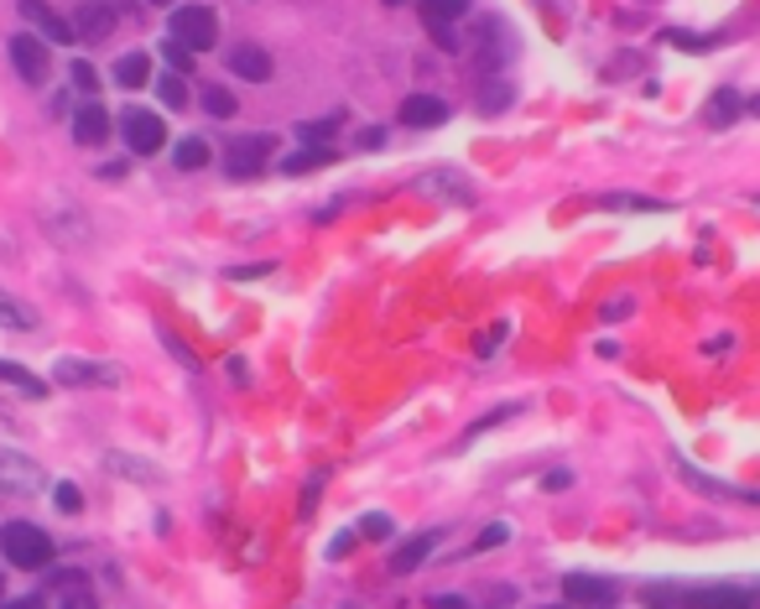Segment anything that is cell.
<instances>
[{
    "label": "cell",
    "mask_w": 760,
    "mask_h": 609,
    "mask_svg": "<svg viewBox=\"0 0 760 609\" xmlns=\"http://www.w3.org/2000/svg\"><path fill=\"white\" fill-rule=\"evenodd\" d=\"M0 552L11 568H22V573H37V568H48L52 562V537L42 526H32V521H11L5 532H0Z\"/></svg>",
    "instance_id": "cell-1"
},
{
    "label": "cell",
    "mask_w": 760,
    "mask_h": 609,
    "mask_svg": "<svg viewBox=\"0 0 760 609\" xmlns=\"http://www.w3.org/2000/svg\"><path fill=\"white\" fill-rule=\"evenodd\" d=\"M37 219H42V230H48L52 245H63V251H84V245H89V219L73 209L69 198H58V193L42 198V204H37Z\"/></svg>",
    "instance_id": "cell-2"
},
{
    "label": "cell",
    "mask_w": 760,
    "mask_h": 609,
    "mask_svg": "<svg viewBox=\"0 0 760 609\" xmlns=\"http://www.w3.org/2000/svg\"><path fill=\"white\" fill-rule=\"evenodd\" d=\"M167 37L188 52H204V47L219 42V16L209 5H172V22H167Z\"/></svg>",
    "instance_id": "cell-3"
},
{
    "label": "cell",
    "mask_w": 760,
    "mask_h": 609,
    "mask_svg": "<svg viewBox=\"0 0 760 609\" xmlns=\"http://www.w3.org/2000/svg\"><path fill=\"white\" fill-rule=\"evenodd\" d=\"M469 52H475L479 73H485V78H495V73L511 63V32H505V22L485 16L479 26H469Z\"/></svg>",
    "instance_id": "cell-4"
},
{
    "label": "cell",
    "mask_w": 760,
    "mask_h": 609,
    "mask_svg": "<svg viewBox=\"0 0 760 609\" xmlns=\"http://www.w3.org/2000/svg\"><path fill=\"white\" fill-rule=\"evenodd\" d=\"M52 380H58V386H120L125 375H120V365H110V360L63 354V360H52Z\"/></svg>",
    "instance_id": "cell-5"
},
{
    "label": "cell",
    "mask_w": 760,
    "mask_h": 609,
    "mask_svg": "<svg viewBox=\"0 0 760 609\" xmlns=\"http://www.w3.org/2000/svg\"><path fill=\"white\" fill-rule=\"evenodd\" d=\"M417 187L432 193V198H443V204H458V209H469V204L479 198L475 178H469L464 167H428V172L417 178Z\"/></svg>",
    "instance_id": "cell-6"
},
{
    "label": "cell",
    "mask_w": 760,
    "mask_h": 609,
    "mask_svg": "<svg viewBox=\"0 0 760 609\" xmlns=\"http://www.w3.org/2000/svg\"><path fill=\"white\" fill-rule=\"evenodd\" d=\"M120 136L131 146V157H157L167 146V125H162V115H151V110H125V115H120Z\"/></svg>",
    "instance_id": "cell-7"
},
{
    "label": "cell",
    "mask_w": 760,
    "mask_h": 609,
    "mask_svg": "<svg viewBox=\"0 0 760 609\" xmlns=\"http://www.w3.org/2000/svg\"><path fill=\"white\" fill-rule=\"evenodd\" d=\"M271 151H277V136H240V141L224 146V157H219V162H224L230 178H256Z\"/></svg>",
    "instance_id": "cell-8"
},
{
    "label": "cell",
    "mask_w": 760,
    "mask_h": 609,
    "mask_svg": "<svg viewBox=\"0 0 760 609\" xmlns=\"http://www.w3.org/2000/svg\"><path fill=\"white\" fill-rule=\"evenodd\" d=\"M563 599H568V609H615L620 588L610 578H594V573H568L563 578Z\"/></svg>",
    "instance_id": "cell-9"
},
{
    "label": "cell",
    "mask_w": 760,
    "mask_h": 609,
    "mask_svg": "<svg viewBox=\"0 0 760 609\" xmlns=\"http://www.w3.org/2000/svg\"><path fill=\"white\" fill-rule=\"evenodd\" d=\"M5 52H11V69L22 73V84H48V69H52V52L42 42H37V37H32V32H16V37H11V47H5Z\"/></svg>",
    "instance_id": "cell-10"
},
{
    "label": "cell",
    "mask_w": 760,
    "mask_h": 609,
    "mask_svg": "<svg viewBox=\"0 0 760 609\" xmlns=\"http://www.w3.org/2000/svg\"><path fill=\"white\" fill-rule=\"evenodd\" d=\"M0 485L16 490V495H37L42 485H48V474H42L37 459H26V453H16V448H0Z\"/></svg>",
    "instance_id": "cell-11"
},
{
    "label": "cell",
    "mask_w": 760,
    "mask_h": 609,
    "mask_svg": "<svg viewBox=\"0 0 760 609\" xmlns=\"http://www.w3.org/2000/svg\"><path fill=\"white\" fill-rule=\"evenodd\" d=\"M73 115V141L78 146H105V136L115 131V120H110V110L99 105V99H84L78 110H69Z\"/></svg>",
    "instance_id": "cell-12"
},
{
    "label": "cell",
    "mask_w": 760,
    "mask_h": 609,
    "mask_svg": "<svg viewBox=\"0 0 760 609\" xmlns=\"http://www.w3.org/2000/svg\"><path fill=\"white\" fill-rule=\"evenodd\" d=\"M438 541H443V532H417V537H406L396 552H391V573L396 578H406V573H417L422 562L438 552Z\"/></svg>",
    "instance_id": "cell-13"
},
{
    "label": "cell",
    "mask_w": 760,
    "mask_h": 609,
    "mask_svg": "<svg viewBox=\"0 0 760 609\" xmlns=\"http://www.w3.org/2000/svg\"><path fill=\"white\" fill-rule=\"evenodd\" d=\"M443 120H449V105H443L438 94H406L402 99V125H412V131L443 125Z\"/></svg>",
    "instance_id": "cell-14"
},
{
    "label": "cell",
    "mask_w": 760,
    "mask_h": 609,
    "mask_svg": "<svg viewBox=\"0 0 760 609\" xmlns=\"http://www.w3.org/2000/svg\"><path fill=\"white\" fill-rule=\"evenodd\" d=\"M115 32V11H110V0H89L84 11H78V22H73V37H84V42H105Z\"/></svg>",
    "instance_id": "cell-15"
},
{
    "label": "cell",
    "mask_w": 760,
    "mask_h": 609,
    "mask_svg": "<svg viewBox=\"0 0 760 609\" xmlns=\"http://www.w3.org/2000/svg\"><path fill=\"white\" fill-rule=\"evenodd\" d=\"M683 605L688 609H756V594H745V588H692V594H683Z\"/></svg>",
    "instance_id": "cell-16"
},
{
    "label": "cell",
    "mask_w": 760,
    "mask_h": 609,
    "mask_svg": "<svg viewBox=\"0 0 760 609\" xmlns=\"http://www.w3.org/2000/svg\"><path fill=\"white\" fill-rule=\"evenodd\" d=\"M37 324H42V318H37V307L0 287V328H11V333H37Z\"/></svg>",
    "instance_id": "cell-17"
},
{
    "label": "cell",
    "mask_w": 760,
    "mask_h": 609,
    "mask_svg": "<svg viewBox=\"0 0 760 609\" xmlns=\"http://www.w3.org/2000/svg\"><path fill=\"white\" fill-rule=\"evenodd\" d=\"M230 69H235L240 78H250V84H266V78H271V52L256 42H240L235 52H230Z\"/></svg>",
    "instance_id": "cell-18"
},
{
    "label": "cell",
    "mask_w": 760,
    "mask_h": 609,
    "mask_svg": "<svg viewBox=\"0 0 760 609\" xmlns=\"http://www.w3.org/2000/svg\"><path fill=\"white\" fill-rule=\"evenodd\" d=\"M22 16H26V22H37V32H42V37H52L58 47L73 42V26L63 22L52 5H42V0H22Z\"/></svg>",
    "instance_id": "cell-19"
},
{
    "label": "cell",
    "mask_w": 760,
    "mask_h": 609,
    "mask_svg": "<svg viewBox=\"0 0 760 609\" xmlns=\"http://www.w3.org/2000/svg\"><path fill=\"white\" fill-rule=\"evenodd\" d=\"M677 474L688 479L698 495H724V500H756V490H735V485H724V479H713V474H703V468H692L688 459H677Z\"/></svg>",
    "instance_id": "cell-20"
},
{
    "label": "cell",
    "mask_w": 760,
    "mask_h": 609,
    "mask_svg": "<svg viewBox=\"0 0 760 609\" xmlns=\"http://www.w3.org/2000/svg\"><path fill=\"white\" fill-rule=\"evenodd\" d=\"M115 84L120 89H142V84H151V58H146V52H120L115 58Z\"/></svg>",
    "instance_id": "cell-21"
},
{
    "label": "cell",
    "mask_w": 760,
    "mask_h": 609,
    "mask_svg": "<svg viewBox=\"0 0 760 609\" xmlns=\"http://www.w3.org/2000/svg\"><path fill=\"white\" fill-rule=\"evenodd\" d=\"M511 105H516L511 78H479V110H485V115H505Z\"/></svg>",
    "instance_id": "cell-22"
},
{
    "label": "cell",
    "mask_w": 760,
    "mask_h": 609,
    "mask_svg": "<svg viewBox=\"0 0 760 609\" xmlns=\"http://www.w3.org/2000/svg\"><path fill=\"white\" fill-rule=\"evenodd\" d=\"M333 157H339V146H303V151H292V157H286L282 162V172L286 178H303V172H312V167H329Z\"/></svg>",
    "instance_id": "cell-23"
},
{
    "label": "cell",
    "mask_w": 760,
    "mask_h": 609,
    "mask_svg": "<svg viewBox=\"0 0 760 609\" xmlns=\"http://www.w3.org/2000/svg\"><path fill=\"white\" fill-rule=\"evenodd\" d=\"M105 468H115V474H125V479H146V485H157V479H162V468H157V464L131 459V453H120V448H110V453H105Z\"/></svg>",
    "instance_id": "cell-24"
},
{
    "label": "cell",
    "mask_w": 760,
    "mask_h": 609,
    "mask_svg": "<svg viewBox=\"0 0 760 609\" xmlns=\"http://www.w3.org/2000/svg\"><path fill=\"white\" fill-rule=\"evenodd\" d=\"M0 380H5V386H16V391H26L32 401H37V397H48V380H37L32 370L11 365V360H0Z\"/></svg>",
    "instance_id": "cell-25"
},
{
    "label": "cell",
    "mask_w": 760,
    "mask_h": 609,
    "mask_svg": "<svg viewBox=\"0 0 760 609\" xmlns=\"http://www.w3.org/2000/svg\"><path fill=\"white\" fill-rule=\"evenodd\" d=\"M339 125H344V110H333V115H323V120H303L297 136L312 141V146H333V131H339Z\"/></svg>",
    "instance_id": "cell-26"
},
{
    "label": "cell",
    "mask_w": 760,
    "mask_h": 609,
    "mask_svg": "<svg viewBox=\"0 0 760 609\" xmlns=\"http://www.w3.org/2000/svg\"><path fill=\"white\" fill-rule=\"evenodd\" d=\"M172 162L183 167V172H198V167H209V141H198V136L177 141V151H172Z\"/></svg>",
    "instance_id": "cell-27"
},
{
    "label": "cell",
    "mask_w": 760,
    "mask_h": 609,
    "mask_svg": "<svg viewBox=\"0 0 760 609\" xmlns=\"http://www.w3.org/2000/svg\"><path fill=\"white\" fill-rule=\"evenodd\" d=\"M739 105H745V99H739L735 89H719V94L709 99V125H735Z\"/></svg>",
    "instance_id": "cell-28"
},
{
    "label": "cell",
    "mask_w": 760,
    "mask_h": 609,
    "mask_svg": "<svg viewBox=\"0 0 760 609\" xmlns=\"http://www.w3.org/2000/svg\"><path fill=\"white\" fill-rule=\"evenodd\" d=\"M359 537H365V541H391V537H396V521H391L385 511H370L365 521H359Z\"/></svg>",
    "instance_id": "cell-29"
},
{
    "label": "cell",
    "mask_w": 760,
    "mask_h": 609,
    "mask_svg": "<svg viewBox=\"0 0 760 609\" xmlns=\"http://www.w3.org/2000/svg\"><path fill=\"white\" fill-rule=\"evenodd\" d=\"M204 110H209L214 120H230V115L240 110V105H235V94H230V89H219V84H214V89H204Z\"/></svg>",
    "instance_id": "cell-30"
},
{
    "label": "cell",
    "mask_w": 760,
    "mask_h": 609,
    "mask_svg": "<svg viewBox=\"0 0 760 609\" xmlns=\"http://www.w3.org/2000/svg\"><path fill=\"white\" fill-rule=\"evenodd\" d=\"M157 94H162V105H167V110H183V105H188V84H183L177 73H167L162 84H157Z\"/></svg>",
    "instance_id": "cell-31"
},
{
    "label": "cell",
    "mask_w": 760,
    "mask_h": 609,
    "mask_svg": "<svg viewBox=\"0 0 760 609\" xmlns=\"http://www.w3.org/2000/svg\"><path fill=\"white\" fill-rule=\"evenodd\" d=\"M469 11V0H422V16H443V22H458Z\"/></svg>",
    "instance_id": "cell-32"
},
{
    "label": "cell",
    "mask_w": 760,
    "mask_h": 609,
    "mask_svg": "<svg viewBox=\"0 0 760 609\" xmlns=\"http://www.w3.org/2000/svg\"><path fill=\"white\" fill-rule=\"evenodd\" d=\"M428 32H432V42L443 47V52H458V32H453V22H443V16H428Z\"/></svg>",
    "instance_id": "cell-33"
},
{
    "label": "cell",
    "mask_w": 760,
    "mask_h": 609,
    "mask_svg": "<svg viewBox=\"0 0 760 609\" xmlns=\"http://www.w3.org/2000/svg\"><path fill=\"white\" fill-rule=\"evenodd\" d=\"M599 204H604V209H662V204H651V198H630V193H604V198H599Z\"/></svg>",
    "instance_id": "cell-34"
},
{
    "label": "cell",
    "mask_w": 760,
    "mask_h": 609,
    "mask_svg": "<svg viewBox=\"0 0 760 609\" xmlns=\"http://www.w3.org/2000/svg\"><path fill=\"white\" fill-rule=\"evenodd\" d=\"M162 344H167V354H177V360H183V365H188V370H198V365H204V360H198V354H193L188 344H183V339H177V333H172V328H162Z\"/></svg>",
    "instance_id": "cell-35"
},
{
    "label": "cell",
    "mask_w": 760,
    "mask_h": 609,
    "mask_svg": "<svg viewBox=\"0 0 760 609\" xmlns=\"http://www.w3.org/2000/svg\"><path fill=\"white\" fill-rule=\"evenodd\" d=\"M505 537H511V526H505V521H490V526L475 537V552H490V547H500Z\"/></svg>",
    "instance_id": "cell-36"
},
{
    "label": "cell",
    "mask_w": 760,
    "mask_h": 609,
    "mask_svg": "<svg viewBox=\"0 0 760 609\" xmlns=\"http://www.w3.org/2000/svg\"><path fill=\"white\" fill-rule=\"evenodd\" d=\"M69 69H73V89L99 94V73H95V63H69Z\"/></svg>",
    "instance_id": "cell-37"
},
{
    "label": "cell",
    "mask_w": 760,
    "mask_h": 609,
    "mask_svg": "<svg viewBox=\"0 0 760 609\" xmlns=\"http://www.w3.org/2000/svg\"><path fill=\"white\" fill-rule=\"evenodd\" d=\"M162 58H167V63H172L177 73H188V69H193V52H188V47H177L172 37L162 42Z\"/></svg>",
    "instance_id": "cell-38"
},
{
    "label": "cell",
    "mask_w": 760,
    "mask_h": 609,
    "mask_svg": "<svg viewBox=\"0 0 760 609\" xmlns=\"http://www.w3.org/2000/svg\"><path fill=\"white\" fill-rule=\"evenodd\" d=\"M505 333H511V318H500V324L490 328V333H485V339H479V360H490V354L500 350V339H505Z\"/></svg>",
    "instance_id": "cell-39"
},
{
    "label": "cell",
    "mask_w": 760,
    "mask_h": 609,
    "mask_svg": "<svg viewBox=\"0 0 760 609\" xmlns=\"http://www.w3.org/2000/svg\"><path fill=\"white\" fill-rule=\"evenodd\" d=\"M511 412H516V406H500V412H490V417H479L475 427H469V433H464V443H475L479 433H490V427H495V422H505V417H511Z\"/></svg>",
    "instance_id": "cell-40"
},
{
    "label": "cell",
    "mask_w": 760,
    "mask_h": 609,
    "mask_svg": "<svg viewBox=\"0 0 760 609\" xmlns=\"http://www.w3.org/2000/svg\"><path fill=\"white\" fill-rule=\"evenodd\" d=\"M58 506H63V511H78V506H84V495L73 490V479H58Z\"/></svg>",
    "instance_id": "cell-41"
},
{
    "label": "cell",
    "mask_w": 760,
    "mask_h": 609,
    "mask_svg": "<svg viewBox=\"0 0 760 609\" xmlns=\"http://www.w3.org/2000/svg\"><path fill=\"white\" fill-rule=\"evenodd\" d=\"M385 146V125H370V131H359V151H376Z\"/></svg>",
    "instance_id": "cell-42"
},
{
    "label": "cell",
    "mask_w": 760,
    "mask_h": 609,
    "mask_svg": "<svg viewBox=\"0 0 760 609\" xmlns=\"http://www.w3.org/2000/svg\"><path fill=\"white\" fill-rule=\"evenodd\" d=\"M568 485H573L568 468H552V474H542V490H568Z\"/></svg>",
    "instance_id": "cell-43"
},
{
    "label": "cell",
    "mask_w": 760,
    "mask_h": 609,
    "mask_svg": "<svg viewBox=\"0 0 760 609\" xmlns=\"http://www.w3.org/2000/svg\"><path fill=\"white\" fill-rule=\"evenodd\" d=\"M636 307V297H615V303L604 307V324H620V313H630Z\"/></svg>",
    "instance_id": "cell-44"
},
{
    "label": "cell",
    "mask_w": 760,
    "mask_h": 609,
    "mask_svg": "<svg viewBox=\"0 0 760 609\" xmlns=\"http://www.w3.org/2000/svg\"><path fill=\"white\" fill-rule=\"evenodd\" d=\"M63 609H99V605H95V594H89V588H78V594L63 599Z\"/></svg>",
    "instance_id": "cell-45"
},
{
    "label": "cell",
    "mask_w": 760,
    "mask_h": 609,
    "mask_svg": "<svg viewBox=\"0 0 760 609\" xmlns=\"http://www.w3.org/2000/svg\"><path fill=\"white\" fill-rule=\"evenodd\" d=\"M266 271H271V260H261V266H235L230 277H235V281H250V277H266Z\"/></svg>",
    "instance_id": "cell-46"
},
{
    "label": "cell",
    "mask_w": 760,
    "mask_h": 609,
    "mask_svg": "<svg viewBox=\"0 0 760 609\" xmlns=\"http://www.w3.org/2000/svg\"><path fill=\"white\" fill-rule=\"evenodd\" d=\"M432 609H469V605H464L458 594H438V599H432Z\"/></svg>",
    "instance_id": "cell-47"
},
{
    "label": "cell",
    "mask_w": 760,
    "mask_h": 609,
    "mask_svg": "<svg viewBox=\"0 0 760 609\" xmlns=\"http://www.w3.org/2000/svg\"><path fill=\"white\" fill-rule=\"evenodd\" d=\"M0 609H42V599H11V605H0Z\"/></svg>",
    "instance_id": "cell-48"
},
{
    "label": "cell",
    "mask_w": 760,
    "mask_h": 609,
    "mask_svg": "<svg viewBox=\"0 0 760 609\" xmlns=\"http://www.w3.org/2000/svg\"><path fill=\"white\" fill-rule=\"evenodd\" d=\"M151 5H177V0H151Z\"/></svg>",
    "instance_id": "cell-49"
},
{
    "label": "cell",
    "mask_w": 760,
    "mask_h": 609,
    "mask_svg": "<svg viewBox=\"0 0 760 609\" xmlns=\"http://www.w3.org/2000/svg\"><path fill=\"white\" fill-rule=\"evenodd\" d=\"M385 5H402V0H385Z\"/></svg>",
    "instance_id": "cell-50"
},
{
    "label": "cell",
    "mask_w": 760,
    "mask_h": 609,
    "mask_svg": "<svg viewBox=\"0 0 760 609\" xmlns=\"http://www.w3.org/2000/svg\"><path fill=\"white\" fill-rule=\"evenodd\" d=\"M547 609H552V605H547ZM557 609H568V605H557Z\"/></svg>",
    "instance_id": "cell-51"
},
{
    "label": "cell",
    "mask_w": 760,
    "mask_h": 609,
    "mask_svg": "<svg viewBox=\"0 0 760 609\" xmlns=\"http://www.w3.org/2000/svg\"><path fill=\"white\" fill-rule=\"evenodd\" d=\"M0 588H5V578H0Z\"/></svg>",
    "instance_id": "cell-52"
}]
</instances>
